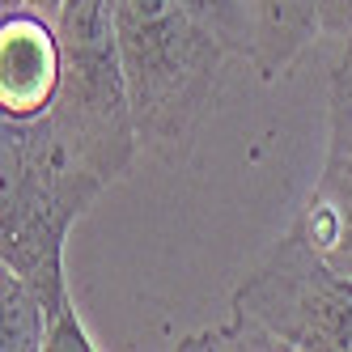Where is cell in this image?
I'll use <instances>...</instances> for the list:
<instances>
[{"label": "cell", "mask_w": 352, "mask_h": 352, "mask_svg": "<svg viewBox=\"0 0 352 352\" xmlns=\"http://www.w3.org/2000/svg\"><path fill=\"white\" fill-rule=\"evenodd\" d=\"M94 348H98V340L81 322L77 306H72L68 314H60V318H52V327H47V348L43 352H94Z\"/></svg>", "instance_id": "obj_11"}, {"label": "cell", "mask_w": 352, "mask_h": 352, "mask_svg": "<svg viewBox=\"0 0 352 352\" xmlns=\"http://www.w3.org/2000/svg\"><path fill=\"white\" fill-rule=\"evenodd\" d=\"M179 5L195 21H204L234 56L250 60V52H255V13H246L242 0H179Z\"/></svg>", "instance_id": "obj_10"}, {"label": "cell", "mask_w": 352, "mask_h": 352, "mask_svg": "<svg viewBox=\"0 0 352 352\" xmlns=\"http://www.w3.org/2000/svg\"><path fill=\"white\" fill-rule=\"evenodd\" d=\"M297 230L327 263L352 276V38L331 68V140L318 183L297 212Z\"/></svg>", "instance_id": "obj_5"}, {"label": "cell", "mask_w": 352, "mask_h": 352, "mask_svg": "<svg viewBox=\"0 0 352 352\" xmlns=\"http://www.w3.org/2000/svg\"><path fill=\"white\" fill-rule=\"evenodd\" d=\"M64 77V47L52 17L17 9L0 13V111L5 119H38L52 111Z\"/></svg>", "instance_id": "obj_6"}, {"label": "cell", "mask_w": 352, "mask_h": 352, "mask_svg": "<svg viewBox=\"0 0 352 352\" xmlns=\"http://www.w3.org/2000/svg\"><path fill=\"white\" fill-rule=\"evenodd\" d=\"M179 348L183 352H289L267 322H259L255 314L242 310V306H230V318H225L221 327L183 336Z\"/></svg>", "instance_id": "obj_9"}, {"label": "cell", "mask_w": 352, "mask_h": 352, "mask_svg": "<svg viewBox=\"0 0 352 352\" xmlns=\"http://www.w3.org/2000/svg\"><path fill=\"white\" fill-rule=\"evenodd\" d=\"M318 26L322 34L352 38V0H318Z\"/></svg>", "instance_id": "obj_12"}, {"label": "cell", "mask_w": 352, "mask_h": 352, "mask_svg": "<svg viewBox=\"0 0 352 352\" xmlns=\"http://www.w3.org/2000/svg\"><path fill=\"white\" fill-rule=\"evenodd\" d=\"M230 306L267 322L289 352H352V276L293 230L242 276Z\"/></svg>", "instance_id": "obj_4"}, {"label": "cell", "mask_w": 352, "mask_h": 352, "mask_svg": "<svg viewBox=\"0 0 352 352\" xmlns=\"http://www.w3.org/2000/svg\"><path fill=\"white\" fill-rule=\"evenodd\" d=\"M111 5H115V0H111Z\"/></svg>", "instance_id": "obj_14"}, {"label": "cell", "mask_w": 352, "mask_h": 352, "mask_svg": "<svg viewBox=\"0 0 352 352\" xmlns=\"http://www.w3.org/2000/svg\"><path fill=\"white\" fill-rule=\"evenodd\" d=\"M318 34H322L318 0H255V52H250V64L263 81H276Z\"/></svg>", "instance_id": "obj_7"}, {"label": "cell", "mask_w": 352, "mask_h": 352, "mask_svg": "<svg viewBox=\"0 0 352 352\" xmlns=\"http://www.w3.org/2000/svg\"><path fill=\"white\" fill-rule=\"evenodd\" d=\"M0 267L17 272L43 297L47 318H60L77 306L64 276L68 230L107 191V183L64 153L52 115L0 123Z\"/></svg>", "instance_id": "obj_1"}, {"label": "cell", "mask_w": 352, "mask_h": 352, "mask_svg": "<svg viewBox=\"0 0 352 352\" xmlns=\"http://www.w3.org/2000/svg\"><path fill=\"white\" fill-rule=\"evenodd\" d=\"M47 306L17 272L0 267V348L43 352L47 348Z\"/></svg>", "instance_id": "obj_8"}, {"label": "cell", "mask_w": 352, "mask_h": 352, "mask_svg": "<svg viewBox=\"0 0 352 352\" xmlns=\"http://www.w3.org/2000/svg\"><path fill=\"white\" fill-rule=\"evenodd\" d=\"M115 34L140 144L166 157L187 153L234 52L179 0H115Z\"/></svg>", "instance_id": "obj_2"}, {"label": "cell", "mask_w": 352, "mask_h": 352, "mask_svg": "<svg viewBox=\"0 0 352 352\" xmlns=\"http://www.w3.org/2000/svg\"><path fill=\"white\" fill-rule=\"evenodd\" d=\"M17 9H30V13H43V17L60 21L64 0H0V13H17Z\"/></svg>", "instance_id": "obj_13"}, {"label": "cell", "mask_w": 352, "mask_h": 352, "mask_svg": "<svg viewBox=\"0 0 352 352\" xmlns=\"http://www.w3.org/2000/svg\"><path fill=\"white\" fill-rule=\"evenodd\" d=\"M56 30L64 47V77L47 115H52L64 153L111 187L132 170L140 153V132L115 34V5L111 0H64Z\"/></svg>", "instance_id": "obj_3"}]
</instances>
